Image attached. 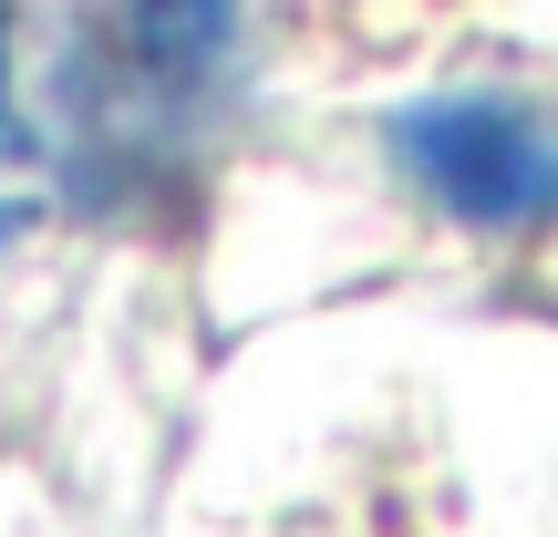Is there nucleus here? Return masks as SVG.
I'll return each mask as SVG.
<instances>
[{
	"mask_svg": "<svg viewBox=\"0 0 558 537\" xmlns=\"http://www.w3.org/2000/svg\"><path fill=\"white\" fill-rule=\"evenodd\" d=\"M248 62V0H114L62 52L52 156L83 197H156L207 135Z\"/></svg>",
	"mask_w": 558,
	"mask_h": 537,
	"instance_id": "f257e3e1",
	"label": "nucleus"
},
{
	"mask_svg": "<svg viewBox=\"0 0 558 537\" xmlns=\"http://www.w3.org/2000/svg\"><path fill=\"white\" fill-rule=\"evenodd\" d=\"M383 156L435 218L476 228V239L558 228V114L527 94H497V83L424 94L383 124Z\"/></svg>",
	"mask_w": 558,
	"mask_h": 537,
	"instance_id": "f03ea898",
	"label": "nucleus"
},
{
	"mask_svg": "<svg viewBox=\"0 0 558 537\" xmlns=\"http://www.w3.org/2000/svg\"><path fill=\"white\" fill-rule=\"evenodd\" d=\"M0 135L32 145V124H21V11L0 0Z\"/></svg>",
	"mask_w": 558,
	"mask_h": 537,
	"instance_id": "7ed1b4c3",
	"label": "nucleus"
},
{
	"mask_svg": "<svg viewBox=\"0 0 558 537\" xmlns=\"http://www.w3.org/2000/svg\"><path fill=\"white\" fill-rule=\"evenodd\" d=\"M11 239H21V207H11V197H0V248H11Z\"/></svg>",
	"mask_w": 558,
	"mask_h": 537,
	"instance_id": "20e7f679",
	"label": "nucleus"
}]
</instances>
